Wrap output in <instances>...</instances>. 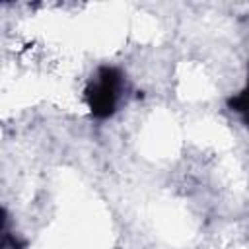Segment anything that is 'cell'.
Returning a JSON list of instances; mask_svg holds the SVG:
<instances>
[{"instance_id": "cell-2", "label": "cell", "mask_w": 249, "mask_h": 249, "mask_svg": "<svg viewBox=\"0 0 249 249\" xmlns=\"http://www.w3.org/2000/svg\"><path fill=\"white\" fill-rule=\"evenodd\" d=\"M228 109L231 113H235L249 130V76H247V82L243 84V88L237 93H233L231 97H228Z\"/></svg>"}, {"instance_id": "cell-1", "label": "cell", "mask_w": 249, "mask_h": 249, "mask_svg": "<svg viewBox=\"0 0 249 249\" xmlns=\"http://www.w3.org/2000/svg\"><path fill=\"white\" fill-rule=\"evenodd\" d=\"M128 93V80L119 66L101 64L88 78L84 103L91 119L107 121L119 113Z\"/></svg>"}]
</instances>
